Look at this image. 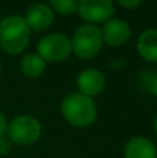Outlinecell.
I'll return each instance as SVG.
<instances>
[{"label": "cell", "mask_w": 157, "mask_h": 158, "mask_svg": "<svg viewBox=\"0 0 157 158\" xmlns=\"http://www.w3.org/2000/svg\"><path fill=\"white\" fill-rule=\"evenodd\" d=\"M125 158H157V150L146 137H132L125 146Z\"/></svg>", "instance_id": "cell-10"}, {"label": "cell", "mask_w": 157, "mask_h": 158, "mask_svg": "<svg viewBox=\"0 0 157 158\" xmlns=\"http://www.w3.org/2000/svg\"><path fill=\"white\" fill-rule=\"evenodd\" d=\"M61 112L68 123L77 128H85L96 119V106L92 97L82 93H71L64 97L61 103Z\"/></svg>", "instance_id": "cell-2"}, {"label": "cell", "mask_w": 157, "mask_h": 158, "mask_svg": "<svg viewBox=\"0 0 157 158\" xmlns=\"http://www.w3.org/2000/svg\"><path fill=\"white\" fill-rule=\"evenodd\" d=\"M0 71H2V64H0Z\"/></svg>", "instance_id": "cell-19"}, {"label": "cell", "mask_w": 157, "mask_h": 158, "mask_svg": "<svg viewBox=\"0 0 157 158\" xmlns=\"http://www.w3.org/2000/svg\"><path fill=\"white\" fill-rule=\"evenodd\" d=\"M71 52V40L63 33H50L42 38L38 44V56L45 61H63Z\"/></svg>", "instance_id": "cell-5"}, {"label": "cell", "mask_w": 157, "mask_h": 158, "mask_svg": "<svg viewBox=\"0 0 157 158\" xmlns=\"http://www.w3.org/2000/svg\"><path fill=\"white\" fill-rule=\"evenodd\" d=\"M150 92L155 96H157V77H155L150 82Z\"/></svg>", "instance_id": "cell-17"}, {"label": "cell", "mask_w": 157, "mask_h": 158, "mask_svg": "<svg viewBox=\"0 0 157 158\" xmlns=\"http://www.w3.org/2000/svg\"><path fill=\"white\" fill-rule=\"evenodd\" d=\"M54 21V14L49 6L43 3H36L28 8L25 14V22L28 24L31 31L40 32L50 27Z\"/></svg>", "instance_id": "cell-8"}, {"label": "cell", "mask_w": 157, "mask_h": 158, "mask_svg": "<svg viewBox=\"0 0 157 158\" xmlns=\"http://www.w3.org/2000/svg\"><path fill=\"white\" fill-rule=\"evenodd\" d=\"M31 29L21 15H8L0 22V46L8 54H19L29 43Z\"/></svg>", "instance_id": "cell-1"}, {"label": "cell", "mask_w": 157, "mask_h": 158, "mask_svg": "<svg viewBox=\"0 0 157 158\" xmlns=\"http://www.w3.org/2000/svg\"><path fill=\"white\" fill-rule=\"evenodd\" d=\"M6 129H7V121H6V117L0 112V136L4 135Z\"/></svg>", "instance_id": "cell-16"}, {"label": "cell", "mask_w": 157, "mask_h": 158, "mask_svg": "<svg viewBox=\"0 0 157 158\" xmlns=\"http://www.w3.org/2000/svg\"><path fill=\"white\" fill-rule=\"evenodd\" d=\"M102 29L92 24H86L78 28L71 40L72 52L83 60H89L97 56L102 49Z\"/></svg>", "instance_id": "cell-3"}, {"label": "cell", "mask_w": 157, "mask_h": 158, "mask_svg": "<svg viewBox=\"0 0 157 158\" xmlns=\"http://www.w3.org/2000/svg\"><path fill=\"white\" fill-rule=\"evenodd\" d=\"M138 52L142 58L150 63L157 61V29H146L138 40Z\"/></svg>", "instance_id": "cell-11"}, {"label": "cell", "mask_w": 157, "mask_h": 158, "mask_svg": "<svg viewBox=\"0 0 157 158\" xmlns=\"http://www.w3.org/2000/svg\"><path fill=\"white\" fill-rule=\"evenodd\" d=\"M102 38L108 46H121L131 38V28L122 19L110 18L103 25Z\"/></svg>", "instance_id": "cell-7"}, {"label": "cell", "mask_w": 157, "mask_h": 158, "mask_svg": "<svg viewBox=\"0 0 157 158\" xmlns=\"http://www.w3.org/2000/svg\"><path fill=\"white\" fill-rule=\"evenodd\" d=\"M78 13L89 24H100L111 18L114 13L113 0H79Z\"/></svg>", "instance_id": "cell-6"}, {"label": "cell", "mask_w": 157, "mask_h": 158, "mask_svg": "<svg viewBox=\"0 0 157 158\" xmlns=\"http://www.w3.org/2000/svg\"><path fill=\"white\" fill-rule=\"evenodd\" d=\"M153 128H155V132L157 133V117L155 118V121H153Z\"/></svg>", "instance_id": "cell-18"}, {"label": "cell", "mask_w": 157, "mask_h": 158, "mask_svg": "<svg viewBox=\"0 0 157 158\" xmlns=\"http://www.w3.org/2000/svg\"><path fill=\"white\" fill-rule=\"evenodd\" d=\"M46 61L38 54H27L21 60V71L28 78H39L45 72Z\"/></svg>", "instance_id": "cell-12"}, {"label": "cell", "mask_w": 157, "mask_h": 158, "mask_svg": "<svg viewBox=\"0 0 157 158\" xmlns=\"http://www.w3.org/2000/svg\"><path fill=\"white\" fill-rule=\"evenodd\" d=\"M118 3L122 6L124 8H128V10H134L136 8L139 4L142 3V0H118Z\"/></svg>", "instance_id": "cell-15"}, {"label": "cell", "mask_w": 157, "mask_h": 158, "mask_svg": "<svg viewBox=\"0 0 157 158\" xmlns=\"http://www.w3.org/2000/svg\"><path fill=\"white\" fill-rule=\"evenodd\" d=\"M40 123L38 119L29 115L15 117L10 123H7V137L11 143L21 146H28L35 143L40 136Z\"/></svg>", "instance_id": "cell-4"}, {"label": "cell", "mask_w": 157, "mask_h": 158, "mask_svg": "<svg viewBox=\"0 0 157 158\" xmlns=\"http://www.w3.org/2000/svg\"><path fill=\"white\" fill-rule=\"evenodd\" d=\"M50 8L61 15H70V14L78 13L79 0H49Z\"/></svg>", "instance_id": "cell-13"}, {"label": "cell", "mask_w": 157, "mask_h": 158, "mask_svg": "<svg viewBox=\"0 0 157 158\" xmlns=\"http://www.w3.org/2000/svg\"><path fill=\"white\" fill-rule=\"evenodd\" d=\"M104 75L99 69L95 68L85 69L77 78V86L79 89V93L88 96V97H93V96L99 94L104 89Z\"/></svg>", "instance_id": "cell-9"}, {"label": "cell", "mask_w": 157, "mask_h": 158, "mask_svg": "<svg viewBox=\"0 0 157 158\" xmlns=\"http://www.w3.org/2000/svg\"><path fill=\"white\" fill-rule=\"evenodd\" d=\"M11 147H13L11 140L6 135H2L0 136V156H7L11 151Z\"/></svg>", "instance_id": "cell-14"}]
</instances>
